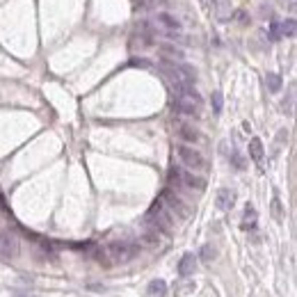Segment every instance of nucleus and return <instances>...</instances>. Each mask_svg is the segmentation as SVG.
I'll return each mask as SVG.
<instances>
[{
    "instance_id": "f257e3e1",
    "label": "nucleus",
    "mask_w": 297,
    "mask_h": 297,
    "mask_svg": "<svg viewBox=\"0 0 297 297\" xmlns=\"http://www.w3.org/2000/svg\"><path fill=\"white\" fill-rule=\"evenodd\" d=\"M146 224H148V227H154L156 233H165V236H169V233H172V227H174L172 213L165 208V203L160 201V199H158V201H154V206L148 208Z\"/></svg>"
},
{
    "instance_id": "f03ea898",
    "label": "nucleus",
    "mask_w": 297,
    "mask_h": 297,
    "mask_svg": "<svg viewBox=\"0 0 297 297\" xmlns=\"http://www.w3.org/2000/svg\"><path fill=\"white\" fill-rule=\"evenodd\" d=\"M139 249H142V245L133 243V240H114V243H110L105 247V252H108L112 263H128L137 256Z\"/></svg>"
},
{
    "instance_id": "7ed1b4c3",
    "label": "nucleus",
    "mask_w": 297,
    "mask_h": 297,
    "mask_svg": "<svg viewBox=\"0 0 297 297\" xmlns=\"http://www.w3.org/2000/svg\"><path fill=\"white\" fill-rule=\"evenodd\" d=\"M169 181H172L176 188H190V190H197L201 192L206 188V181L199 176H194V172H185L181 167H172L169 169Z\"/></svg>"
},
{
    "instance_id": "20e7f679",
    "label": "nucleus",
    "mask_w": 297,
    "mask_h": 297,
    "mask_svg": "<svg viewBox=\"0 0 297 297\" xmlns=\"http://www.w3.org/2000/svg\"><path fill=\"white\" fill-rule=\"evenodd\" d=\"M160 201L165 203V208H167L169 213L178 215L181 219H188V217H190V213H192L188 203H185L183 199L178 197V194L174 192V190H165V192H163V199H160Z\"/></svg>"
},
{
    "instance_id": "39448f33",
    "label": "nucleus",
    "mask_w": 297,
    "mask_h": 297,
    "mask_svg": "<svg viewBox=\"0 0 297 297\" xmlns=\"http://www.w3.org/2000/svg\"><path fill=\"white\" fill-rule=\"evenodd\" d=\"M176 154H178V158H181V163H183L185 167L194 169V172H199V169L206 167V160H203V156L199 154L194 146H188V144H178V146H176Z\"/></svg>"
},
{
    "instance_id": "423d86ee",
    "label": "nucleus",
    "mask_w": 297,
    "mask_h": 297,
    "mask_svg": "<svg viewBox=\"0 0 297 297\" xmlns=\"http://www.w3.org/2000/svg\"><path fill=\"white\" fill-rule=\"evenodd\" d=\"M19 252H21L19 238H16L12 231H0V258L12 261V258L19 256Z\"/></svg>"
},
{
    "instance_id": "0eeeda50",
    "label": "nucleus",
    "mask_w": 297,
    "mask_h": 297,
    "mask_svg": "<svg viewBox=\"0 0 297 297\" xmlns=\"http://www.w3.org/2000/svg\"><path fill=\"white\" fill-rule=\"evenodd\" d=\"M174 128H176V135L183 139V142L197 144L199 139H201V133H199L192 124H185V121H174Z\"/></svg>"
},
{
    "instance_id": "6e6552de",
    "label": "nucleus",
    "mask_w": 297,
    "mask_h": 297,
    "mask_svg": "<svg viewBox=\"0 0 297 297\" xmlns=\"http://www.w3.org/2000/svg\"><path fill=\"white\" fill-rule=\"evenodd\" d=\"M158 55L163 57V62H183V57H185V53L176 44H160Z\"/></svg>"
},
{
    "instance_id": "1a4fd4ad",
    "label": "nucleus",
    "mask_w": 297,
    "mask_h": 297,
    "mask_svg": "<svg viewBox=\"0 0 297 297\" xmlns=\"http://www.w3.org/2000/svg\"><path fill=\"white\" fill-rule=\"evenodd\" d=\"M137 37L142 41V46H151L156 41V30L148 21H139L137 23Z\"/></svg>"
},
{
    "instance_id": "9d476101",
    "label": "nucleus",
    "mask_w": 297,
    "mask_h": 297,
    "mask_svg": "<svg viewBox=\"0 0 297 297\" xmlns=\"http://www.w3.org/2000/svg\"><path fill=\"white\" fill-rule=\"evenodd\" d=\"M194 270H197L194 254H183V258L178 261V277H190V274H194Z\"/></svg>"
},
{
    "instance_id": "9b49d317",
    "label": "nucleus",
    "mask_w": 297,
    "mask_h": 297,
    "mask_svg": "<svg viewBox=\"0 0 297 297\" xmlns=\"http://www.w3.org/2000/svg\"><path fill=\"white\" fill-rule=\"evenodd\" d=\"M233 201H236V194H233L229 188L217 190V197H215V203H217V208H219V210H229V208L233 206Z\"/></svg>"
},
{
    "instance_id": "f8f14e48",
    "label": "nucleus",
    "mask_w": 297,
    "mask_h": 297,
    "mask_svg": "<svg viewBox=\"0 0 297 297\" xmlns=\"http://www.w3.org/2000/svg\"><path fill=\"white\" fill-rule=\"evenodd\" d=\"M263 156H265V148H263L261 137H252L249 139V158L254 163H263Z\"/></svg>"
},
{
    "instance_id": "ddd939ff",
    "label": "nucleus",
    "mask_w": 297,
    "mask_h": 297,
    "mask_svg": "<svg viewBox=\"0 0 297 297\" xmlns=\"http://www.w3.org/2000/svg\"><path fill=\"white\" fill-rule=\"evenodd\" d=\"M158 23L165 25L169 32H178V30H181V21H178L176 16L167 14V12H160V14H158Z\"/></svg>"
},
{
    "instance_id": "4468645a",
    "label": "nucleus",
    "mask_w": 297,
    "mask_h": 297,
    "mask_svg": "<svg viewBox=\"0 0 297 297\" xmlns=\"http://www.w3.org/2000/svg\"><path fill=\"white\" fill-rule=\"evenodd\" d=\"M148 295L151 297H165L167 295V283L163 279H154V281L148 283Z\"/></svg>"
},
{
    "instance_id": "2eb2a0df",
    "label": "nucleus",
    "mask_w": 297,
    "mask_h": 297,
    "mask_svg": "<svg viewBox=\"0 0 297 297\" xmlns=\"http://www.w3.org/2000/svg\"><path fill=\"white\" fill-rule=\"evenodd\" d=\"M139 245H144V247H158V245H160V238H158V233H156V231H148V233H144V236L139 238Z\"/></svg>"
},
{
    "instance_id": "dca6fc26",
    "label": "nucleus",
    "mask_w": 297,
    "mask_h": 297,
    "mask_svg": "<svg viewBox=\"0 0 297 297\" xmlns=\"http://www.w3.org/2000/svg\"><path fill=\"white\" fill-rule=\"evenodd\" d=\"M265 85H267V89H270V92H279V89H281V76L279 73H267L265 76Z\"/></svg>"
},
{
    "instance_id": "f3484780",
    "label": "nucleus",
    "mask_w": 297,
    "mask_h": 297,
    "mask_svg": "<svg viewBox=\"0 0 297 297\" xmlns=\"http://www.w3.org/2000/svg\"><path fill=\"white\" fill-rule=\"evenodd\" d=\"M279 35L281 37H295V19H288L279 23Z\"/></svg>"
},
{
    "instance_id": "a211bd4d",
    "label": "nucleus",
    "mask_w": 297,
    "mask_h": 297,
    "mask_svg": "<svg viewBox=\"0 0 297 297\" xmlns=\"http://www.w3.org/2000/svg\"><path fill=\"white\" fill-rule=\"evenodd\" d=\"M215 256H217V249H215L213 245H203V247H201V254H199V258H201L203 263H213Z\"/></svg>"
},
{
    "instance_id": "6ab92c4d",
    "label": "nucleus",
    "mask_w": 297,
    "mask_h": 297,
    "mask_svg": "<svg viewBox=\"0 0 297 297\" xmlns=\"http://www.w3.org/2000/svg\"><path fill=\"white\" fill-rule=\"evenodd\" d=\"M94 256H96V261H99L103 267H110V265H112V261H110L108 252H105L103 247H99V249H96V252H94Z\"/></svg>"
},
{
    "instance_id": "aec40b11",
    "label": "nucleus",
    "mask_w": 297,
    "mask_h": 297,
    "mask_svg": "<svg viewBox=\"0 0 297 297\" xmlns=\"http://www.w3.org/2000/svg\"><path fill=\"white\" fill-rule=\"evenodd\" d=\"M231 165H233L236 169H240V172H243V169L247 167V163H245L243 154H238V151H233V154H231Z\"/></svg>"
},
{
    "instance_id": "412c9836",
    "label": "nucleus",
    "mask_w": 297,
    "mask_h": 297,
    "mask_svg": "<svg viewBox=\"0 0 297 297\" xmlns=\"http://www.w3.org/2000/svg\"><path fill=\"white\" fill-rule=\"evenodd\" d=\"M272 215H274V219H281V217H283L281 201H279V199H272Z\"/></svg>"
},
{
    "instance_id": "4be33fe9",
    "label": "nucleus",
    "mask_w": 297,
    "mask_h": 297,
    "mask_svg": "<svg viewBox=\"0 0 297 297\" xmlns=\"http://www.w3.org/2000/svg\"><path fill=\"white\" fill-rule=\"evenodd\" d=\"M213 110L215 112H222V94L219 92H213Z\"/></svg>"
},
{
    "instance_id": "5701e85b",
    "label": "nucleus",
    "mask_w": 297,
    "mask_h": 297,
    "mask_svg": "<svg viewBox=\"0 0 297 297\" xmlns=\"http://www.w3.org/2000/svg\"><path fill=\"white\" fill-rule=\"evenodd\" d=\"M130 66H142V69H148V59H142V57H133L130 59Z\"/></svg>"
},
{
    "instance_id": "b1692460",
    "label": "nucleus",
    "mask_w": 297,
    "mask_h": 297,
    "mask_svg": "<svg viewBox=\"0 0 297 297\" xmlns=\"http://www.w3.org/2000/svg\"><path fill=\"white\" fill-rule=\"evenodd\" d=\"M279 37H281L279 35V23H272L270 25V39H279Z\"/></svg>"
},
{
    "instance_id": "393cba45",
    "label": "nucleus",
    "mask_w": 297,
    "mask_h": 297,
    "mask_svg": "<svg viewBox=\"0 0 297 297\" xmlns=\"http://www.w3.org/2000/svg\"><path fill=\"white\" fill-rule=\"evenodd\" d=\"M236 19H238V21H240V23H247V21H249V16H247V14H245V12H243V10H238V12H236Z\"/></svg>"
},
{
    "instance_id": "a878e982",
    "label": "nucleus",
    "mask_w": 297,
    "mask_h": 297,
    "mask_svg": "<svg viewBox=\"0 0 297 297\" xmlns=\"http://www.w3.org/2000/svg\"><path fill=\"white\" fill-rule=\"evenodd\" d=\"M201 5H203V7H206V10H210V7H213V5H215V0H201Z\"/></svg>"
}]
</instances>
